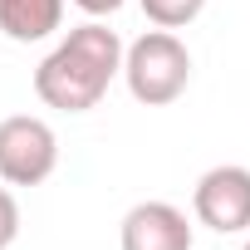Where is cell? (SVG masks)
I'll list each match as a JSON object with an SVG mask.
<instances>
[{
  "instance_id": "obj_1",
  "label": "cell",
  "mask_w": 250,
  "mask_h": 250,
  "mask_svg": "<svg viewBox=\"0 0 250 250\" xmlns=\"http://www.w3.org/2000/svg\"><path fill=\"white\" fill-rule=\"evenodd\" d=\"M123 74V40L103 20L74 25L35 69V93L40 103L59 113H88L103 103L108 83Z\"/></svg>"
},
{
  "instance_id": "obj_2",
  "label": "cell",
  "mask_w": 250,
  "mask_h": 250,
  "mask_svg": "<svg viewBox=\"0 0 250 250\" xmlns=\"http://www.w3.org/2000/svg\"><path fill=\"white\" fill-rule=\"evenodd\" d=\"M123 79L128 93L147 108H167L191 83V54L172 30H147L123 49Z\"/></svg>"
},
{
  "instance_id": "obj_3",
  "label": "cell",
  "mask_w": 250,
  "mask_h": 250,
  "mask_svg": "<svg viewBox=\"0 0 250 250\" xmlns=\"http://www.w3.org/2000/svg\"><path fill=\"white\" fill-rule=\"evenodd\" d=\"M59 167V138L44 118L15 113L0 123V182L5 187H40Z\"/></svg>"
},
{
  "instance_id": "obj_4",
  "label": "cell",
  "mask_w": 250,
  "mask_h": 250,
  "mask_svg": "<svg viewBox=\"0 0 250 250\" xmlns=\"http://www.w3.org/2000/svg\"><path fill=\"white\" fill-rule=\"evenodd\" d=\"M191 211L201 226H211L216 235H235L250 230V167H211L201 172L196 191H191Z\"/></svg>"
},
{
  "instance_id": "obj_5",
  "label": "cell",
  "mask_w": 250,
  "mask_h": 250,
  "mask_svg": "<svg viewBox=\"0 0 250 250\" xmlns=\"http://www.w3.org/2000/svg\"><path fill=\"white\" fill-rule=\"evenodd\" d=\"M123 250H191V221L172 201H138L123 216Z\"/></svg>"
},
{
  "instance_id": "obj_6",
  "label": "cell",
  "mask_w": 250,
  "mask_h": 250,
  "mask_svg": "<svg viewBox=\"0 0 250 250\" xmlns=\"http://www.w3.org/2000/svg\"><path fill=\"white\" fill-rule=\"evenodd\" d=\"M64 25V0H0V30L15 44H40Z\"/></svg>"
},
{
  "instance_id": "obj_7",
  "label": "cell",
  "mask_w": 250,
  "mask_h": 250,
  "mask_svg": "<svg viewBox=\"0 0 250 250\" xmlns=\"http://www.w3.org/2000/svg\"><path fill=\"white\" fill-rule=\"evenodd\" d=\"M143 15L157 25V30H187L201 10H206V0H138Z\"/></svg>"
},
{
  "instance_id": "obj_8",
  "label": "cell",
  "mask_w": 250,
  "mask_h": 250,
  "mask_svg": "<svg viewBox=\"0 0 250 250\" xmlns=\"http://www.w3.org/2000/svg\"><path fill=\"white\" fill-rule=\"evenodd\" d=\"M15 235H20V206H15L10 187L0 182V250H10V245H15Z\"/></svg>"
},
{
  "instance_id": "obj_9",
  "label": "cell",
  "mask_w": 250,
  "mask_h": 250,
  "mask_svg": "<svg viewBox=\"0 0 250 250\" xmlns=\"http://www.w3.org/2000/svg\"><path fill=\"white\" fill-rule=\"evenodd\" d=\"M74 5H79L88 20H103V15H118L123 5H128V0H74Z\"/></svg>"
},
{
  "instance_id": "obj_10",
  "label": "cell",
  "mask_w": 250,
  "mask_h": 250,
  "mask_svg": "<svg viewBox=\"0 0 250 250\" xmlns=\"http://www.w3.org/2000/svg\"><path fill=\"white\" fill-rule=\"evenodd\" d=\"M245 250H250V230H245Z\"/></svg>"
}]
</instances>
